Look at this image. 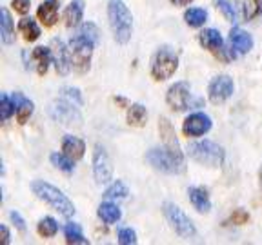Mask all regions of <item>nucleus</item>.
<instances>
[{
    "mask_svg": "<svg viewBox=\"0 0 262 245\" xmlns=\"http://www.w3.org/2000/svg\"><path fill=\"white\" fill-rule=\"evenodd\" d=\"M233 80L228 75H221V77H215L209 82L208 87V96L213 104H222L226 102L231 94H233Z\"/></svg>",
    "mask_w": 262,
    "mask_h": 245,
    "instance_id": "10",
    "label": "nucleus"
},
{
    "mask_svg": "<svg viewBox=\"0 0 262 245\" xmlns=\"http://www.w3.org/2000/svg\"><path fill=\"white\" fill-rule=\"evenodd\" d=\"M127 124L133 127H142L144 124H146L147 120V111L146 107L142 106V104H133V106H129V109H127Z\"/></svg>",
    "mask_w": 262,
    "mask_h": 245,
    "instance_id": "24",
    "label": "nucleus"
},
{
    "mask_svg": "<svg viewBox=\"0 0 262 245\" xmlns=\"http://www.w3.org/2000/svg\"><path fill=\"white\" fill-rule=\"evenodd\" d=\"M31 191L37 194L38 200H42L44 204H48L51 209L58 211L60 214H64L66 218H71L75 214V205L73 202L55 185L48 184L44 180H35L31 184Z\"/></svg>",
    "mask_w": 262,
    "mask_h": 245,
    "instance_id": "2",
    "label": "nucleus"
},
{
    "mask_svg": "<svg viewBox=\"0 0 262 245\" xmlns=\"http://www.w3.org/2000/svg\"><path fill=\"white\" fill-rule=\"evenodd\" d=\"M258 185H260V191H262V165L258 169Z\"/></svg>",
    "mask_w": 262,
    "mask_h": 245,
    "instance_id": "44",
    "label": "nucleus"
},
{
    "mask_svg": "<svg viewBox=\"0 0 262 245\" xmlns=\"http://www.w3.org/2000/svg\"><path fill=\"white\" fill-rule=\"evenodd\" d=\"M166 102L173 111H186L191 104V89L186 82H177L168 89Z\"/></svg>",
    "mask_w": 262,
    "mask_h": 245,
    "instance_id": "9",
    "label": "nucleus"
},
{
    "mask_svg": "<svg viewBox=\"0 0 262 245\" xmlns=\"http://www.w3.org/2000/svg\"><path fill=\"white\" fill-rule=\"evenodd\" d=\"M37 231H38V234H40L42 238H53L55 234L58 233L57 220H55V218H51V216L42 218V220L38 222V225H37Z\"/></svg>",
    "mask_w": 262,
    "mask_h": 245,
    "instance_id": "29",
    "label": "nucleus"
},
{
    "mask_svg": "<svg viewBox=\"0 0 262 245\" xmlns=\"http://www.w3.org/2000/svg\"><path fill=\"white\" fill-rule=\"evenodd\" d=\"M51 162H53V165L57 169H60V171H64V173H73V169H75V160L73 158H70L68 155H64V153H53L51 155Z\"/></svg>",
    "mask_w": 262,
    "mask_h": 245,
    "instance_id": "31",
    "label": "nucleus"
},
{
    "mask_svg": "<svg viewBox=\"0 0 262 245\" xmlns=\"http://www.w3.org/2000/svg\"><path fill=\"white\" fill-rule=\"evenodd\" d=\"M199 40H201L202 47L208 49L215 58H219V60H222V62H228L224 40H222L221 33H219L217 29H206V31H202Z\"/></svg>",
    "mask_w": 262,
    "mask_h": 245,
    "instance_id": "12",
    "label": "nucleus"
},
{
    "mask_svg": "<svg viewBox=\"0 0 262 245\" xmlns=\"http://www.w3.org/2000/svg\"><path fill=\"white\" fill-rule=\"evenodd\" d=\"M0 106H2V109H0L2 120H8L13 113H16V100H15V96L11 98L9 94L4 93L2 96H0Z\"/></svg>",
    "mask_w": 262,
    "mask_h": 245,
    "instance_id": "32",
    "label": "nucleus"
},
{
    "mask_svg": "<svg viewBox=\"0 0 262 245\" xmlns=\"http://www.w3.org/2000/svg\"><path fill=\"white\" fill-rule=\"evenodd\" d=\"M84 15V0H71L64 9V22L68 28H75Z\"/></svg>",
    "mask_w": 262,
    "mask_h": 245,
    "instance_id": "20",
    "label": "nucleus"
},
{
    "mask_svg": "<svg viewBox=\"0 0 262 245\" xmlns=\"http://www.w3.org/2000/svg\"><path fill=\"white\" fill-rule=\"evenodd\" d=\"M38 20H42V24L46 28H51V26L57 24L58 20V0H46L38 6L37 11Z\"/></svg>",
    "mask_w": 262,
    "mask_h": 245,
    "instance_id": "17",
    "label": "nucleus"
},
{
    "mask_svg": "<svg viewBox=\"0 0 262 245\" xmlns=\"http://www.w3.org/2000/svg\"><path fill=\"white\" fill-rule=\"evenodd\" d=\"M13 9H15L16 13H20V15H26V13L29 11V0H13Z\"/></svg>",
    "mask_w": 262,
    "mask_h": 245,
    "instance_id": "39",
    "label": "nucleus"
},
{
    "mask_svg": "<svg viewBox=\"0 0 262 245\" xmlns=\"http://www.w3.org/2000/svg\"><path fill=\"white\" fill-rule=\"evenodd\" d=\"M209 129H211V118L206 113L189 114L188 118L184 120V124H182V133H184V136H189V138L206 135Z\"/></svg>",
    "mask_w": 262,
    "mask_h": 245,
    "instance_id": "13",
    "label": "nucleus"
},
{
    "mask_svg": "<svg viewBox=\"0 0 262 245\" xmlns=\"http://www.w3.org/2000/svg\"><path fill=\"white\" fill-rule=\"evenodd\" d=\"M146 160L151 163L157 171L166 173V175L180 173L182 171V165H184V156L169 151L168 147H164V149L153 147V149H149L146 155Z\"/></svg>",
    "mask_w": 262,
    "mask_h": 245,
    "instance_id": "4",
    "label": "nucleus"
},
{
    "mask_svg": "<svg viewBox=\"0 0 262 245\" xmlns=\"http://www.w3.org/2000/svg\"><path fill=\"white\" fill-rule=\"evenodd\" d=\"M78 33H80V35H84V37H88L91 42H95V44H97L98 35H100V33H98V28L93 24V22H86V24L80 28V31H78Z\"/></svg>",
    "mask_w": 262,
    "mask_h": 245,
    "instance_id": "37",
    "label": "nucleus"
},
{
    "mask_svg": "<svg viewBox=\"0 0 262 245\" xmlns=\"http://www.w3.org/2000/svg\"><path fill=\"white\" fill-rule=\"evenodd\" d=\"M93 176L98 185L110 184L111 176H113V165H111L110 155H107L106 147L97 143L93 151Z\"/></svg>",
    "mask_w": 262,
    "mask_h": 245,
    "instance_id": "8",
    "label": "nucleus"
},
{
    "mask_svg": "<svg viewBox=\"0 0 262 245\" xmlns=\"http://www.w3.org/2000/svg\"><path fill=\"white\" fill-rule=\"evenodd\" d=\"M188 155L195 162L208 165V167H221L224 162V149L219 143L211 140H202V142H193L188 145Z\"/></svg>",
    "mask_w": 262,
    "mask_h": 245,
    "instance_id": "3",
    "label": "nucleus"
},
{
    "mask_svg": "<svg viewBox=\"0 0 262 245\" xmlns=\"http://www.w3.org/2000/svg\"><path fill=\"white\" fill-rule=\"evenodd\" d=\"M188 196L191 205L199 212H208L211 209V202H209V194L204 187H189Z\"/></svg>",
    "mask_w": 262,
    "mask_h": 245,
    "instance_id": "19",
    "label": "nucleus"
},
{
    "mask_svg": "<svg viewBox=\"0 0 262 245\" xmlns=\"http://www.w3.org/2000/svg\"><path fill=\"white\" fill-rule=\"evenodd\" d=\"M77 107H75V104L68 102V100L64 98V100L53 102V106H51L49 113H51V116H53L55 120H58V122L66 124V126H73V124H80L82 122V116H80V113L77 111Z\"/></svg>",
    "mask_w": 262,
    "mask_h": 245,
    "instance_id": "11",
    "label": "nucleus"
},
{
    "mask_svg": "<svg viewBox=\"0 0 262 245\" xmlns=\"http://www.w3.org/2000/svg\"><path fill=\"white\" fill-rule=\"evenodd\" d=\"M184 20H186V24L191 26V28H201V26H204L206 20H208V11L202 8H191L184 13Z\"/></svg>",
    "mask_w": 262,
    "mask_h": 245,
    "instance_id": "26",
    "label": "nucleus"
},
{
    "mask_svg": "<svg viewBox=\"0 0 262 245\" xmlns=\"http://www.w3.org/2000/svg\"><path fill=\"white\" fill-rule=\"evenodd\" d=\"M18 29H20L26 42H35L40 37V28H38V24L33 18H22L20 24H18Z\"/></svg>",
    "mask_w": 262,
    "mask_h": 245,
    "instance_id": "25",
    "label": "nucleus"
},
{
    "mask_svg": "<svg viewBox=\"0 0 262 245\" xmlns=\"http://www.w3.org/2000/svg\"><path fill=\"white\" fill-rule=\"evenodd\" d=\"M51 51H53L55 69H57L58 75L66 77V75L70 73L71 65H73V60H70V53H68L64 42L58 40V38H53V42H51Z\"/></svg>",
    "mask_w": 262,
    "mask_h": 245,
    "instance_id": "14",
    "label": "nucleus"
},
{
    "mask_svg": "<svg viewBox=\"0 0 262 245\" xmlns=\"http://www.w3.org/2000/svg\"><path fill=\"white\" fill-rule=\"evenodd\" d=\"M0 37L4 44L15 42V26H13V18L6 8L0 9Z\"/></svg>",
    "mask_w": 262,
    "mask_h": 245,
    "instance_id": "21",
    "label": "nucleus"
},
{
    "mask_svg": "<svg viewBox=\"0 0 262 245\" xmlns=\"http://www.w3.org/2000/svg\"><path fill=\"white\" fill-rule=\"evenodd\" d=\"M159 131H160V138H162V142H164V147H168L169 151L177 153V155H182L179 142H177L175 129H173L171 122H169L168 118L159 120Z\"/></svg>",
    "mask_w": 262,
    "mask_h": 245,
    "instance_id": "15",
    "label": "nucleus"
},
{
    "mask_svg": "<svg viewBox=\"0 0 262 245\" xmlns=\"http://www.w3.org/2000/svg\"><path fill=\"white\" fill-rule=\"evenodd\" d=\"M231 222L237 225H244L250 222V214H248L244 209H235V212L231 214Z\"/></svg>",
    "mask_w": 262,
    "mask_h": 245,
    "instance_id": "38",
    "label": "nucleus"
},
{
    "mask_svg": "<svg viewBox=\"0 0 262 245\" xmlns=\"http://www.w3.org/2000/svg\"><path fill=\"white\" fill-rule=\"evenodd\" d=\"M115 102L119 104V106H127V100H126V98H122V96H115Z\"/></svg>",
    "mask_w": 262,
    "mask_h": 245,
    "instance_id": "43",
    "label": "nucleus"
},
{
    "mask_svg": "<svg viewBox=\"0 0 262 245\" xmlns=\"http://www.w3.org/2000/svg\"><path fill=\"white\" fill-rule=\"evenodd\" d=\"M107 18L113 29V37L119 44H127L133 35V15L122 0H110L107 2Z\"/></svg>",
    "mask_w": 262,
    "mask_h": 245,
    "instance_id": "1",
    "label": "nucleus"
},
{
    "mask_svg": "<svg viewBox=\"0 0 262 245\" xmlns=\"http://www.w3.org/2000/svg\"><path fill=\"white\" fill-rule=\"evenodd\" d=\"M62 153L73 160H80L84 156V153H86V143L82 142L80 138H77V136L68 135L62 140Z\"/></svg>",
    "mask_w": 262,
    "mask_h": 245,
    "instance_id": "18",
    "label": "nucleus"
},
{
    "mask_svg": "<svg viewBox=\"0 0 262 245\" xmlns=\"http://www.w3.org/2000/svg\"><path fill=\"white\" fill-rule=\"evenodd\" d=\"M213 4H215V8H217L219 11L224 15V18L228 22H235V20H237V11H235V8L229 4L228 0H213Z\"/></svg>",
    "mask_w": 262,
    "mask_h": 245,
    "instance_id": "34",
    "label": "nucleus"
},
{
    "mask_svg": "<svg viewBox=\"0 0 262 245\" xmlns=\"http://www.w3.org/2000/svg\"><path fill=\"white\" fill-rule=\"evenodd\" d=\"M117 238L122 245H133L137 243V233L129 227H120L117 231Z\"/></svg>",
    "mask_w": 262,
    "mask_h": 245,
    "instance_id": "35",
    "label": "nucleus"
},
{
    "mask_svg": "<svg viewBox=\"0 0 262 245\" xmlns=\"http://www.w3.org/2000/svg\"><path fill=\"white\" fill-rule=\"evenodd\" d=\"M15 100H16V120H18V124H26L33 113V102L28 100V98L20 96V94L15 96Z\"/></svg>",
    "mask_w": 262,
    "mask_h": 245,
    "instance_id": "27",
    "label": "nucleus"
},
{
    "mask_svg": "<svg viewBox=\"0 0 262 245\" xmlns=\"http://www.w3.org/2000/svg\"><path fill=\"white\" fill-rule=\"evenodd\" d=\"M127 194H129L127 185L119 180V182H115V184H111L110 187L106 189L104 198H106V200H122V198H126Z\"/></svg>",
    "mask_w": 262,
    "mask_h": 245,
    "instance_id": "30",
    "label": "nucleus"
},
{
    "mask_svg": "<svg viewBox=\"0 0 262 245\" xmlns=\"http://www.w3.org/2000/svg\"><path fill=\"white\" fill-rule=\"evenodd\" d=\"M171 2L175 6H188V4H191L193 0H171Z\"/></svg>",
    "mask_w": 262,
    "mask_h": 245,
    "instance_id": "42",
    "label": "nucleus"
},
{
    "mask_svg": "<svg viewBox=\"0 0 262 245\" xmlns=\"http://www.w3.org/2000/svg\"><path fill=\"white\" fill-rule=\"evenodd\" d=\"M62 98H66L68 102L75 104V106L80 107L82 106V96H80V91L75 89V87H64V89L60 91Z\"/></svg>",
    "mask_w": 262,
    "mask_h": 245,
    "instance_id": "36",
    "label": "nucleus"
},
{
    "mask_svg": "<svg viewBox=\"0 0 262 245\" xmlns=\"http://www.w3.org/2000/svg\"><path fill=\"white\" fill-rule=\"evenodd\" d=\"M177 67H179V58L173 53L171 49L162 47L155 53L151 60V77L157 82H164L171 78L175 75Z\"/></svg>",
    "mask_w": 262,
    "mask_h": 245,
    "instance_id": "7",
    "label": "nucleus"
},
{
    "mask_svg": "<svg viewBox=\"0 0 262 245\" xmlns=\"http://www.w3.org/2000/svg\"><path fill=\"white\" fill-rule=\"evenodd\" d=\"M97 214L104 224H117L120 220V216H122L120 209L115 204H110V202H104V204L98 205Z\"/></svg>",
    "mask_w": 262,
    "mask_h": 245,
    "instance_id": "23",
    "label": "nucleus"
},
{
    "mask_svg": "<svg viewBox=\"0 0 262 245\" xmlns=\"http://www.w3.org/2000/svg\"><path fill=\"white\" fill-rule=\"evenodd\" d=\"M162 211H164V216L168 220V224L171 225V229L179 234L180 238H193L196 234V229L193 225V222L189 220L188 216L184 214V211L179 207V205L171 204V202H166L162 205Z\"/></svg>",
    "mask_w": 262,
    "mask_h": 245,
    "instance_id": "6",
    "label": "nucleus"
},
{
    "mask_svg": "<svg viewBox=\"0 0 262 245\" xmlns=\"http://www.w3.org/2000/svg\"><path fill=\"white\" fill-rule=\"evenodd\" d=\"M9 220L13 222V225H15V227H18L22 233H24V231H26V222H24V218L18 214V212H15V211L9 212Z\"/></svg>",
    "mask_w": 262,
    "mask_h": 245,
    "instance_id": "40",
    "label": "nucleus"
},
{
    "mask_svg": "<svg viewBox=\"0 0 262 245\" xmlns=\"http://www.w3.org/2000/svg\"><path fill=\"white\" fill-rule=\"evenodd\" d=\"M229 42H231V47L237 49V53H241V55L248 53V51L253 47V38H251V35L241 28H233L229 31Z\"/></svg>",
    "mask_w": 262,
    "mask_h": 245,
    "instance_id": "16",
    "label": "nucleus"
},
{
    "mask_svg": "<svg viewBox=\"0 0 262 245\" xmlns=\"http://www.w3.org/2000/svg\"><path fill=\"white\" fill-rule=\"evenodd\" d=\"M262 13V0H244L246 20H253Z\"/></svg>",
    "mask_w": 262,
    "mask_h": 245,
    "instance_id": "33",
    "label": "nucleus"
},
{
    "mask_svg": "<svg viewBox=\"0 0 262 245\" xmlns=\"http://www.w3.org/2000/svg\"><path fill=\"white\" fill-rule=\"evenodd\" d=\"M64 236H66V241L68 243H80V245H88L90 241L84 238V234H82L80 227H78L77 224H68L64 227Z\"/></svg>",
    "mask_w": 262,
    "mask_h": 245,
    "instance_id": "28",
    "label": "nucleus"
},
{
    "mask_svg": "<svg viewBox=\"0 0 262 245\" xmlns=\"http://www.w3.org/2000/svg\"><path fill=\"white\" fill-rule=\"evenodd\" d=\"M31 58H35V60H37L38 75H40V77H44V75L48 73V69H49V64H51V60H53V51H49V49L44 47V45H38V47L33 49Z\"/></svg>",
    "mask_w": 262,
    "mask_h": 245,
    "instance_id": "22",
    "label": "nucleus"
},
{
    "mask_svg": "<svg viewBox=\"0 0 262 245\" xmlns=\"http://www.w3.org/2000/svg\"><path fill=\"white\" fill-rule=\"evenodd\" d=\"M93 47H95V42H91L90 38L80 35V33L75 35L70 40V49H71V55H73V67L78 75H84L90 71Z\"/></svg>",
    "mask_w": 262,
    "mask_h": 245,
    "instance_id": "5",
    "label": "nucleus"
},
{
    "mask_svg": "<svg viewBox=\"0 0 262 245\" xmlns=\"http://www.w3.org/2000/svg\"><path fill=\"white\" fill-rule=\"evenodd\" d=\"M0 238H2V243L4 245H8L9 241H11L9 240V238H11L9 236V229L6 227V225H0Z\"/></svg>",
    "mask_w": 262,
    "mask_h": 245,
    "instance_id": "41",
    "label": "nucleus"
}]
</instances>
